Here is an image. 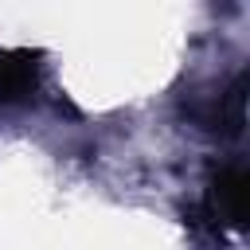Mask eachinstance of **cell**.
Wrapping results in <instances>:
<instances>
[{"label":"cell","mask_w":250,"mask_h":250,"mask_svg":"<svg viewBox=\"0 0 250 250\" xmlns=\"http://www.w3.org/2000/svg\"><path fill=\"white\" fill-rule=\"evenodd\" d=\"M246 191H250V176H246V164L230 160L223 164L215 176H211V188H207V215L215 227H227V230H242L246 227Z\"/></svg>","instance_id":"1"},{"label":"cell","mask_w":250,"mask_h":250,"mask_svg":"<svg viewBox=\"0 0 250 250\" xmlns=\"http://www.w3.org/2000/svg\"><path fill=\"white\" fill-rule=\"evenodd\" d=\"M39 51L0 47V102H23L39 86Z\"/></svg>","instance_id":"2"},{"label":"cell","mask_w":250,"mask_h":250,"mask_svg":"<svg viewBox=\"0 0 250 250\" xmlns=\"http://www.w3.org/2000/svg\"><path fill=\"white\" fill-rule=\"evenodd\" d=\"M207 121H211L207 129H215L223 137H238L242 133V125H246V74H238L234 86L227 94H219V102H215Z\"/></svg>","instance_id":"3"}]
</instances>
